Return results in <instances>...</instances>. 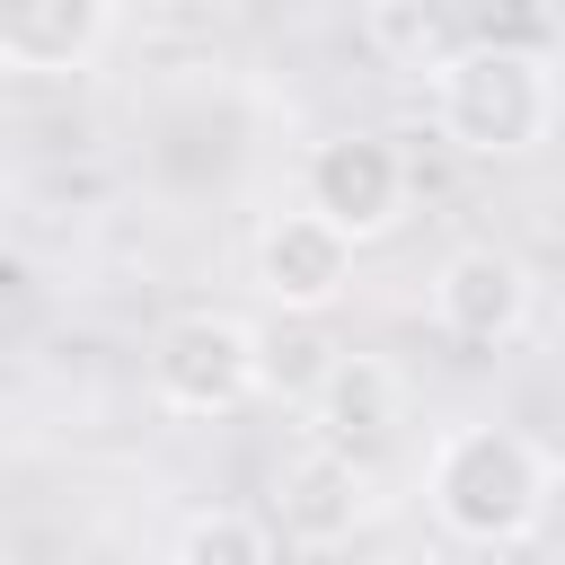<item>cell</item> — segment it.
Returning <instances> with one entry per match:
<instances>
[{
    "mask_svg": "<svg viewBox=\"0 0 565 565\" xmlns=\"http://www.w3.org/2000/svg\"><path fill=\"white\" fill-rule=\"evenodd\" d=\"M547 494H556V468L521 424H486V415L477 424H441L433 450H424V503H433L441 539H459V547L539 539Z\"/></svg>",
    "mask_w": 565,
    "mask_h": 565,
    "instance_id": "cell-1",
    "label": "cell"
},
{
    "mask_svg": "<svg viewBox=\"0 0 565 565\" xmlns=\"http://www.w3.org/2000/svg\"><path fill=\"white\" fill-rule=\"evenodd\" d=\"M433 132L468 159H530L556 132V71L530 44H459L433 62Z\"/></svg>",
    "mask_w": 565,
    "mask_h": 565,
    "instance_id": "cell-2",
    "label": "cell"
},
{
    "mask_svg": "<svg viewBox=\"0 0 565 565\" xmlns=\"http://www.w3.org/2000/svg\"><path fill=\"white\" fill-rule=\"evenodd\" d=\"M256 388H265V335L238 309H177L150 335V397L168 415L212 424V415H238Z\"/></svg>",
    "mask_w": 565,
    "mask_h": 565,
    "instance_id": "cell-3",
    "label": "cell"
},
{
    "mask_svg": "<svg viewBox=\"0 0 565 565\" xmlns=\"http://www.w3.org/2000/svg\"><path fill=\"white\" fill-rule=\"evenodd\" d=\"M406 194H415V177H406V150L388 132H327L300 168V203L327 230H344L353 247L388 238L406 221Z\"/></svg>",
    "mask_w": 565,
    "mask_h": 565,
    "instance_id": "cell-4",
    "label": "cell"
},
{
    "mask_svg": "<svg viewBox=\"0 0 565 565\" xmlns=\"http://www.w3.org/2000/svg\"><path fill=\"white\" fill-rule=\"evenodd\" d=\"M530 309H539V282L494 238H468V247H450L433 265V327L450 344H512L530 327Z\"/></svg>",
    "mask_w": 565,
    "mask_h": 565,
    "instance_id": "cell-5",
    "label": "cell"
},
{
    "mask_svg": "<svg viewBox=\"0 0 565 565\" xmlns=\"http://www.w3.org/2000/svg\"><path fill=\"white\" fill-rule=\"evenodd\" d=\"M256 291L282 309V318H327L344 291H353V238L327 230L309 203L300 212H274L256 230Z\"/></svg>",
    "mask_w": 565,
    "mask_h": 565,
    "instance_id": "cell-6",
    "label": "cell"
},
{
    "mask_svg": "<svg viewBox=\"0 0 565 565\" xmlns=\"http://www.w3.org/2000/svg\"><path fill=\"white\" fill-rule=\"evenodd\" d=\"M362 521H371V477H362V459L309 441V450H291V459L274 468V530H282L291 547H344Z\"/></svg>",
    "mask_w": 565,
    "mask_h": 565,
    "instance_id": "cell-7",
    "label": "cell"
},
{
    "mask_svg": "<svg viewBox=\"0 0 565 565\" xmlns=\"http://www.w3.org/2000/svg\"><path fill=\"white\" fill-rule=\"evenodd\" d=\"M115 0H0V71L18 79H71L106 53Z\"/></svg>",
    "mask_w": 565,
    "mask_h": 565,
    "instance_id": "cell-8",
    "label": "cell"
},
{
    "mask_svg": "<svg viewBox=\"0 0 565 565\" xmlns=\"http://www.w3.org/2000/svg\"><path fill=\"white\" fill-rule=\"evenodd\" d=\"M397 424H406V380L380 353H335L327 380L309 388V441H327L344 459H371Z\"/></svg>",
    "mask_w": 565,
    "mask_h": 565,
    "instance_id": "cell-9",
    "label": "cell"
},
{
    "mask_svg": "<svg viewBox=\"0 0 565 565\" xmlns=\"http://www.w3.org/2000/svg\"><path fill=\"white\" fill-rule=\"evenodd\" d=\"M168 565H274V530L256 512H194Z\"/></svg>",
    "mask_w": 565,
    "mask_h": 565,
    "instance_id": "cell-10",
    "label": "cell"
},
{
    "mask_svg": "<svg viewBox=\"0 0 565 565\" xmlns=\"http://www.w3.org/2000/svg\"><path fill=\"white\" fill-rule=\"evenodd\" d=\"M327 344H309V335H265V388H291L300 406H309V388L327 380Z\"/></svg>",
    "mask_w": 565,
    "mask_h": 565,
    "instance_id": "cell-11",
    "label": "cell"
},
{
    "mask_svg": "<svg viewBox=\"0 0 565 565\" xmlns=\"http://www.w3.org/2000/svg\"><path fill=\"white\" fill-rule=\"evenodd\" d=\"M380 565H450V556H441V547H388Z\"/></svg>",
    "mask_w": 565,
    "mask_h": 565,
    "instance_id": "cell-12",
    "label": "cell"
}]
</instances>
